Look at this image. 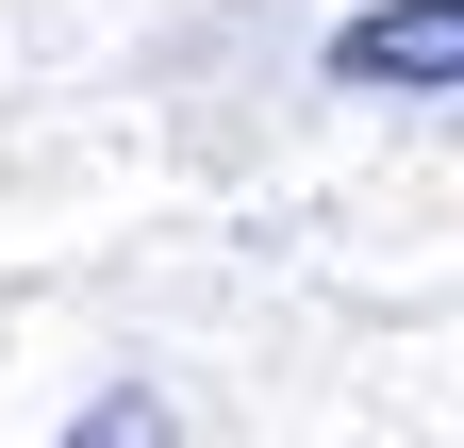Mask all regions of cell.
Here are the masks:
<instances>
[{
	"instance_id": "obj_1",
	"label": "cell",
	"mask_w": 464,
	"mask_h": 448,
	"mask_svg": "<svg viewBox=\"0 0 464 448\" xmlns=\"http://www.w3.org/2000/svg\"><path fill=\"white\" fill-rule=\"evenodd\" d=\"M332 83H464V0H382V17H348Z\"/></svg>"
},
{
	"instance_id": "obj_2",
	"label": "cell",
	"mask_w": 464,
	"mask_h": 448,
	"mask_svg": "<svg viewBox=\"0 0 464 448\" xmlns=\"http://www.w3.org/2000/svg\"><path fill=\"white\" fill-rule=\"evenodd\" d=\"M67 448H166V399H150V382H116V399L67 415Z\"/></svg>"
}]
</instances>
